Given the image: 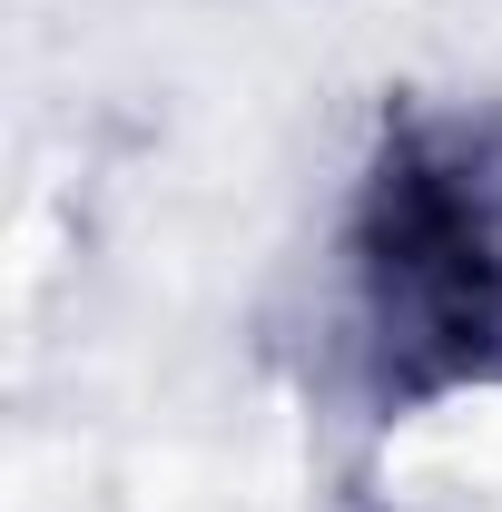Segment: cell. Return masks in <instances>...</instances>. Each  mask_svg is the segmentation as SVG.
Returning a JSON list of instances; mask_svg holds the SVG:
<instances>
[{"label": "cell", "mask_w": 502, "mask_h": 512, "mask_svg": "<svg viewBox=\"0 0 502 512\" xmlns=\"http://www.w3.org/2000/svg\"><path fill=\"white\" fill-rule=\"evenodd\" d=\"M365 306L404 384H453L502 345V237L453 158H384L365 197Z\"/></svg>", "instance_id": "6da1fadb"}]
</instances>
